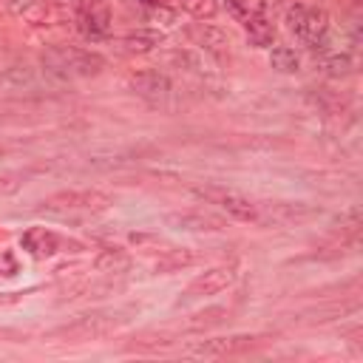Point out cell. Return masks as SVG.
<instances>
[{
  "mask_svg": "<svg viewBox=\"0 0 363 363\" xmlns=\"http://www.w3.org/2000/svg\"><path fill=\"white\" fill-rule=\"evenodd\" d=\"M267 9H269V0H227V11L238 20V23H250V20H258V17H267Z\"/></svg>",
  "mask_w": 363,
  "mask_h": 363,
  "instance_id": "obj_13",
  "label": "cell"
},
{
  "mask_svg": "<svg viewBox=\"0 0 363 363\" xmlns=\"http://www.w3.org/2000/svg\"><path fill=\"white\" fill-rule=\"evenodd\" d=\"M182 6H184L196 20H210V17L218 11V3H216V0H182Z\"/></svg>",
  "mask_w": 363,
  "mask_h": 363,
  "instance_id": "obj_21",
  "label": "cell"
},
{
  "mask_svg": "<svg viewBox=\"0 0 363 363\" xmlns=\"http://www.w3.org/2000/svg\"><path fill=\"white\" fill-rule=\"evenodd\" d=\"M139 3H142V6H145V9H153V6H162V3H164V0H139Z\"/></svg>",
  "mask_w": 363,
  "mask_h": 363,
  "instance_id": "obj_24",
  "label": "cell"
},
{
  "mask_svg": "<svg viewBox=\"0 0 363 363\" xmlns=\"http://www.w3.org/2000/svg\"><path fill=\"white\" fill-rule=\"evenodd\" d=\"M130 88H133V94H139L150 102H162L170 94V79L159 71H142V74L130 77Z\"/></svg>",
  "mask_w": 363,
  "mask_h": 363,
  "instance_id": "obj_8",
  "label": "cell"
},
{
  "mask_svg": "<svg viewBox=\"0 0 363 363\" xmlns=\"http://www.w3.org/2000/svg\"><path fill=\"white\" fill-rule=\"evenodd\" d=\"M193 193H196L199 199H207V201L224 207V210H227L233 218H238V221H258V218H261L258 204L250 201L247 196L235 193V190H224V187H193Z\"/></svg>",
  "mask_w": 363,
  "mask_h": 363,
  "instance_id": "obj_4",
  "label": "cell"
},
{
  "mask_svg": "<svg viewBox=\"0 0 363 363\" xmlns=\"http://www.w3.org/2000/svg\"><path fill=\"white\" fill-rule=\"evenodd\" d=\"M167 224L176 230H190V233H201V230H224V221L213 213L204 210H190V213H170Z\"/></svg>",
  "mask_w": 363,
  "mask_h": 363,
  "instance_id": "obj_9",
  "label": "cell"
},
{
  "mask_svg": "<svg viewBox=\"0 0 363 363\" xmlns=\"http://www.w3.org/2000/svg\"><path fill=\"white\" fill-rule=\"evenodd\" d=\"M17 187H20L17 179H0V196H3V193H14Z\"/></svg>",
  "mask_w": 363,
  "mask_h": 363,
  "instance_id": "obj_23",
  "label": "cell"
},
{
  "mask_svg": "<svg viewBox=\"0 0 363 363\" xmlns=\"http://www.w3.org/2000/svg\"><path fill=\"white\" fill-rule=\"evenodd\" d=\"M252 346H255V337H250V335H230V337L201 340L190 352L193 354H204V357H218V354H235V352H244V349H252Z\"/></svg>",
  "mask_w": 363,
  "mask_h": 363,
  "instance_id": "obj_7",
  "label": "cell"
},
{
  "mask_svg": "<svg viewBox=\"0 0 363 363\" xmlns=\"http://www.w3.org/2000/svg\"><path fill=\"white\" fill-rule=\"evenodd\" d=\"M94 267H96L99 272H122V269L128 267V255H125L122 250H102V252L96 255Z\"/></svg>",
  "mask_w": 363,
  "mask_h": 363,
  "instance_id": "obj_17",
  "label": "cell"
},
{
  "mask_svg": "<svg viewBox=\"0 0 363 363\" xmlns=\"http://www.w3.org/2000/svg\"><path fill=\"white\" fill-rule=\"evenodd\" d=\"M43 207L51 213H102L111 207V196L99 190H65L45 199Z\"/></svg>",
  "mask_w": 363,
  "mask_h": 363,
  "instance_id": "obj_3",
  "label": "cell"
},
{
  "mask_svg": "<svg viewBox=\"0 0 363 363\" xmlns=\"http://www.w3.org/2000/svg\"><path fill=\"white\" fill-rule=\"evenodd\" d=\"M20 247L26 252H31L34 258H45V255H54L60 250V238H57V233H51L45 227H31L23 233Z\"/></svg>",
  "mask_w": 363,
  "mask_h": 363,
  "instance_id": "obj_10",
  "label": "cell"
},
{
  "mask_svg": "<svg viewBox=\"0 0 363 363\" xmlns=\"http://www.w3.org/2000/svg\"><path fill=\"white\" fill-rule=\"evenodd\" d=\"M193 37H196V43L204 48V51H210V54H216V57H221L227 48H230V34L224 31V28H218V26H199V28H193Z\"/></svg>",
  "mask_w": 363,
  "mask_h": 363,
  "instance_id": "obj_11",
  "label": "cell"
},
{
  "mask_svg": "<svg viewBox=\"0 0 363 363\" xmlns=\"http://www.w3.org/2000/svg\"><path fill=\"white\" fill-rule=\"evenodd\" d=\"M6 6H9L14 14H20V17H28L34 26H40V20H43V11H45L43 0H6Z\"/></svg>",
  "mask_w": 363,
  "mask_h": 363,
  "instance_id": "obj_18",
  "label": "cell"
},
{
  "mask_svg": "<svg viewBox=\"0 0 363 363\" xmlns=\"http://www.w3.org/2000/svg\"><path fill=\"white\" fill-rule=\"evenodd\" d=\"M77 26L88 40H99L111 28V9L105 0H79L77 6Z\"/></svg>",
  "mask_w": 363,
  "mask_h": 363,
  "instance_id": "obj_5",
  "label": "cell"
},
{
  "mask_svg": "<svg viewBox=\"0 0 363 363\" xmlns=\"http://www.w3.org/2000/svg\"><path fill=\"white\" fill-rule=\"evenodd\" d=\"M286 26L301 43L318 45V43H323V37L329 31V14L323 9H318V6L295 3V6L286 9Z\"/></svg>",
  "mask_w": 363,
  "mask_h": 363,
  "instance_id": "obj_2",
  "label": "cell"
},
{
  "mask_svg": "<svg viewBox=\"0 0 363 363\" xmlns=\"http://www.w3.org/2000/svg\"><path fill=\"white\" fill-rule=\"evenodd\" d=\"M320 68L323 74L329 77H346L352 71V57L349 54H329V57H320Z\"/></svg>",
  "mask_w": 363,
  "mask_h": 363,
  "instance_id": "obj_19",
  "label": "cell"
},
{
  "mask_svg": "<svg viewBox=\"0 0 363 363\" xmlns=\"http://www.w3.org/2000/svg\"><path fill=\"white\" fill-rule=\"evenodd\" d=\"M147 20H150V23H162V26H167V23H173V20H176V14L162 3V6L147 9Z\"/></svg>",
  "mask_w": 363,
  "mask_h": 363,
  "instance_id": "obj_22",
  "label": "cell"
},
{
  "mask_svg": "<svg viewBox=\"0 0 363 363\" xmlns=\"http://www.w3.org/2000/svg\"><path fill=\"white\" fill-rule=\"evenodd\" d=\"M111 329V320H102V318H82V320H77L74 326H68V329H62V335L65 337H94V335H102V332H108Z\"/></svg>",
  "mask_w": 363,
  "mask_h": 363,
  "instance_id": "obj_15",
  "label": "cell"
},
{
  "mask_svg": "<svg viewBox=\"0 0 363 363\" xmlns=\"http://www.w3.org/2000/svg\"><path fill=\"white\" fill-rule=\"evenodd\" d=\"M269 65H272L275 71H281V74H295V71L301 68V60H298V54H295L292 48L278 45V48H272V54H269Z\"/></svg>",
  "mask_w": 363,
  "mask_h": 363,
  "instance_id": "obj_16",
  "label": "cell"
},
{
  "mask_svg": "<svg viewBox=\"0 0 363 363\" xmlns=\"http://www.w3.org/2000/svg\"><path fill=\"white\" fill-rule=\"evenodd\" d=\"M162 31H156V28H136V31H128L125 37H122V45L128 48V51H133V54H147V51H153L156 45H162Z\"/></svg>",
  "mask_w": 363,
  "mask_h": 363,
  "instance_id": "obj_12",
  "label": "cell"
},
{
  "mask_svg": "<svg viewBox=\"0 0 363 363\" xmlns=\"http://www.w3.org/2000/svg\"><path fill=\"white\" fill-rule=\"evenodd\" d=\"M40 62L45 74L57 79H79V77H96L105 68V57L96 51L85 48H71V45H51L40 54Z\"/></svg>",
  "mask_w": 363,
  "mask_h": 363,
  "instance_id": "obj_1",
  "label": "cell"
},
{
  "mask_svg": "<svg viewBox=\"0 0 363 363\" xmlns=\"http://www.w3.org/2000/svg\"><path fill=\"white\" fill-rule=\"evenodd\" d=\"M233 284V269L230 267H213L207 272H201L199 278H193L184 289V298H201V295H216L221 289H227Z\"/></svg>",
  "mask_w": 363,
  "mask_h": 363,
  "instance_id": "obj_6",
  "label": "cell"
},
{
  "mask_svg": "<svg viewBox=\"0 0 363 363\" xmlns=\"http://www.w3.org/2000/svg\"><path fill=\"white\" fill-rule=\"evenodd\" d=\"M247 40H250V45H255V48H267V45H272V40H275V26H272L267 17L250 20V23H247Z\"/></svg>",
  "mask_w": 363,
  "mask_h": 363,
  "instance_id": "obj_14",
  "label": "cell"
},
{
  "mask_svg": "<svg viewBox=\"0 0 363 363\" xmlns=\"http://www.w3.org/2000/svg\"><path fill=\"white\" fill-rule=\"evenodd\" d=\"M190 261H193V255L187 250H173V252H167L164 258L156 261V272H173L179 267H187Z\"/></svg>",
  "mask_w": 363,
  "mask_h": 363,
  "instance_id": "obj_20",
  "label": "cell"
}]
</instances>
